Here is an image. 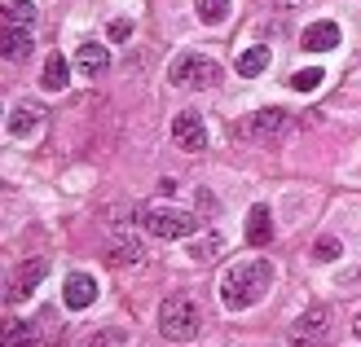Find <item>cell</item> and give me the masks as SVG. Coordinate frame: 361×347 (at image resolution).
Returning <instances> with one entry per match:
<instances>
[{"label": "cell", "instance_id": "obj_1", "mask_svg": "<svg viewBox=\"0 0 361 347\" xmlns=\"http://www.w3.org/2000/svg\"><path fill=\"white\" fill-rule=\"evenodd\" d=\"M269 286H274V264L269 260H243L221 277V303L229 313H247V308H256L269 295Z\"/></svg>", "mask_w": 361, "mask_h": 347}, {"label": "cell", "instance_id": "obj_2", "mask_svg": "<svg viewBox=\"0 0 361 347\" xmlns=\"http://www.w3.org/2000/svg\"><path fill=\"white\" fill-rule=\"evenodd\" d=\"M198 325H203V313L190 295H168L159 303V334L172 339V343H190L198 339Z\"/></svg>", "mask_w": 361, "mask_h": 347}, {"label": "cell", "instance_id": "obj_3", "mask_svg": "<svg viewBox=\"0 0 361 347\" xmlns=\"http://www.w3.org/2000/svg\"><path fill=\"white\" fill-rule=\"evenodd\" d=\"M168 80L176 88H190V93H203V88L221 84V66H216L207 53H180V58L168 66Z\"/></svg>", "mask_w": 361, "mask_h": 347}, {"label": "cell", "instance_id": "obj_4", "mask_svg": "<svg viewBox=\"0 0 361 347\" xmlns=\"http://www.w3.org/2000/svg\"><path fill=\"white\" fill-rule=\"evenodd\" d=\"M141 225L159 242H180V237H194V229H198L194 211H180V207H146L141 211Z\"/></svg>", "mask_w": 361, "mask_h": 347}, {"label": "cell", "instance_id": "obj_5", "mask_svg": "<svg viewBox=\"0 0 361 347\" xmlns=\"http://www.w3.org/2000/svg\"><path fill=\"white\" fill-rule=\"evenodd\" d=\"M295 127V119L278 111V106H264V111H251L247 119H238V137L243 141H278Z\"/></svg>", "mask_w": 361, "mask_h": 347}, {"label": "cell", "instance_id": "obj_6", "mask_svg": "<svg viewBox=\"0 0 361 347\" xmlns=\"http://www.w3.org/2000/svg\"><path fill=\"white\" fill-rule=\"evenodd\" d=\"M326 334H331V308L313 303L309 313L295 317V325L286 330V343H291V347H322V343H326Z\"/></svg>", "mask_w": 361, "mask_h": 347}, {"label": "cell", "instance_id": "obj_7", "mask_svg": "<svg viewBox=\"0 0 361 347\" xmlns=\"http://www.w3.org/2000/svg\"><path fill=\"white\" fill-rule=\"evenodd\" d=\"M49 277V260H40V255H31V260H23L13 268V282H9V303H23L27 295H35V286H40Z\"/></svg>", "mask_w": 361, "mask_h": 347}, {"label": "cell", "instance_id": "obj_8", "mask_svg": "<svg viewBox=\"0 0 361 347\" xmlns=\"http://www.w3.org/2000/svg\"><path fill=\"white\" fill-rule=\"evenodd\" d=\"M172 141H176L185 154H203V150H207V123H203V115L180 111V115L172 119Z\"/></svg>", "mask_w": 361, "mask_h": 347}, {"label": "cell", "instance_id": "obj_9", "mask_svg": "<svg viewBox=\"0 0 361 347\" xmlns=\"http://www.w3.org/2000/svg\"><path fill=\"white\" fill-rule=\"evenodd\" d=\"M44 127V111L40 106H31V101H23V106H13L9 111V119H5V132H9V141H31L35 132Z\"/></svg>", "mask_w": 361, "mask_h": 347}, {"label": "cell", "instance_id": "obj_10", "mask_svg": "<svg viewBox=\"0 0 361 347\" xmlns=\"http://www.w3.org/2000/svg\"><path fill=\"white\" fill-rule=\"evenodd\" d=\"M93 299H97V277L93 272H71L62 286V303L71 313H84V308H93Z\"/></svg>", "mask_w": 361, "mask_h": 347}, {"label": "cell", "instance_id": "obj_11", "mask_svg": "<svg viewBox=\"0 0 361 347\" xmlns=\"http://www.w3.org/2000/svg\"><path fill=\"white\" fill-rule=\"evenodd\" d=\"M0 58H5L9 66L27 62V58H31V31H27V27L5 23V31H0Z\"/></svg>", "mask_w": 361, "mask_h": 347}, {"label": "cell", "instance_id": "obj_12", "mask_svg": "<svg viewBox=\"0 0 361 347\" xmlns=\"http://www.w3.org/2000/svg\"><path fill=\"white\" fill-rule=\"evenodd\" d=\"M247 242L251 246H269V242H274V211H269L264 203H256L247 211Z\"/></svg>", "mask_w": 361, "mask_h": 347}, {"label": "cell", "instance_id": "obj_13", "mask_svg": "<svg viewBox=\"0 0 361 347\" xmlns=\"http://www.w3.org/2000/svg\"><path fill=\"white\" fill-rule=\"evenodd\" d=\"M111 260L115 264H141V260H146V242H141L137 233L123 229V233L111 237Z\"/></svg>", "mask_w": 361, "mask_h": 347}, {"label": "cell", "instance_id": "obj_14", "mask_svg": "<svg viewBox=\"0 0 361 347\" xmlns=\"http://www.w3.org/2000/svg\"><path fill=\"white\" fill-rule=\"evenodd\" d=\"M300 44L309 49V53H326V49L339 44V27L335 23H309V27H304V35H300Z\"/></svg>", "mask_w": 361, "mask_h": 347}, {"label": "cell", "instance_id": "obj_15", "mask_svg": "<svg viewBox=\"0 0 361 347\" xmlns=\"http://www.w3.org/2000/svg\"><path fill=\"white\" fill-rule=\"evenodd\" d=\"M269 62H274V53H269V44H251L238 53V62H233V70H238L243 80H256L260 70H269Z\"/></svg>", "mask_w": 361, "mask_h": 347}, {"label": "cell", "instance_id": "obj_16", "mask_svg": "<svg viewBox=\"0 0 361 347\" xmlns=\"http://www.w3.org/2000/svg\"><path fill=\"white\" fill-rule=\"evenodd\" d=\"M66 84H71L66 58H62V53H49V62H44V70H40V88H44V93H62Z\"/></svg>", "mask_w": 361, "mask_h": 347}, {"label": "cell", "instance_id": "obj_17", "mask_svg": "<svg viewBox=\"0 0 361 347\" xmlns=\"http://www.w3.org/2000/svg\"><path fill=\"white\" fill-rule=\"evenodd\" d=\"M111 66V53H106V44H80V53H75V70H84V75H102V70Z\"/></svg>", "mask_w": 361, "mask_h": 347}, {"label": "cell", "instance_id": "obj_18", "mask_svg": "<svg viewBox=\"0 0 361 347\" xmlns=\"http://www.w3.org/2000/svg\"><path fill=\"white\" fill-rule=\"evenodd\" d=\"M229 9H233V0H194L198 23H207V27H221L229 18Z\"/></svg>", "mask_w": 361, "mask_h": 347}, {"label": "cell", "instance_id": "obj_19", "mask_svg": "<svg viewBox=\"0 0 361 347\" xmlns=\"http://www.w3.org/2000/svg\"><path fill=\"white\" fill-rule=\"evenodd\" d=\"M221 251H225V233H203V237H194V246H190V260L207 264V260H216Z\"/></svg>", "mask_w": 361, "mask_h": 347}, {"label": "cell", "instance_id": "obj_20", "mask_svg": "<svg viewBox=\"0 0 361 347\" xmlns=\"http://www.w3.org/2000/svg\"><path fill=\"white\" fill-rule=\"evenodd\" d=\"M35 339H40V325H35L31 317H23V321H13V325H9L5 347H31Z\"/></svg>", "mask_w": 361, "mask_h": 347}, {"label": "cell", "instance_id": "obj_21", "mask_svg": "<svg viewBox=\"0 0 361 347\" xmlns=\"http://www.w3.org/2000/svg\"><path fill=\"white\" fill-rule=\"evenodd\" d=\"M0 9H5V23H13V27H31L35 23L31 0H0Z\"/></svg>", "mask_w": 361, "mask_h": 347}, {"label": "cell", "instance_id": "obj_22", "mask_svg": "<svg viewBox=\"0 0 361 347\" xmlns=\"http://www.w3.org/2000/svg\"><path fill=\"white\" fill-rule=\"evenodd\" d=\"M322 80H326V70H317V66H304V70H295V75L286 80V84H291L295 93H317V88H322Z\"/></svg>", "mask_w": 361, "mask_h": 347}, {"label": "cell", "instance_id": "obj_23", "mask_svg": "<svg viewBox=\"0 0 361 347\" xmlns=\"http://www.w3.org/2000/svg\"><path fill=\"white\" fill-rule=\"evenodd\" d=\"M84 347H128V334H123L119 325H106V330L88 334V339H84Z\"/></svg>", "mask_w": 361, "mask_h": 347}, {"label": "cell", "instance_id": "obj_24", "mask_svg": "<svg viewBox=\"0 0 361 347\" xmlns=\"http://www.w3.org/2000/svg\"><path fill=\"white\" fill-rule=\"evenodd\" d=\"M313 260L317 264H326V260H339V237H317V242H313Z\"/></svg>", "mask_w": 361, "mask_h": 347}, {"label": "cell", "instance_id": "obj_25", "mask_svg": "<svg viewBox=\"0 0 361 347\" xmlns=\"http://www.w3.org/2000/svg\"><path fill=\"white\" fill-rule=\"evenodd\" d=\"M106 35H111V44H123L133 35V18H115V23L106 27Z\"/></svg>", "mask_w": 361, "mask_h": 347}, {"label": "cell", "instance_id": "obj_26", "mask_svg": "<svg viewBox=\"0 0 361 347\" xmlns=\"http://www.w3.org/2000/svg\"><path fill=\"white\" fill-rule=\"evenodd\" d=\"M353 334H357V339H361V317H357V321H353Z\"/></svg>", "mask_w": 361, "mask_h": 347}, {"label": "cell", "instance_id": "obj_27", "mask_svg": "<svg viewBox=\"0 0 361 347\" xmlns=\"http://www.w3.org/2000/svg\"><path fill=\"white\" fill-rule=\"evenodd\" d=\"M286 5H300V0H286Z\"/></svg>", "mask_w": 361, "mask_h": 347}]
</instances>
